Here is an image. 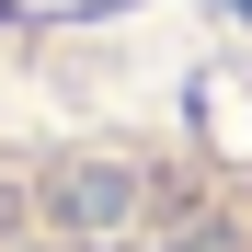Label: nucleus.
Instances as JSON below:
<instances>
[{"label": "nucleus", "mask_w": 252, "mask_h": 252, "mask_svg": "<svg viewBox=\"0 0 252 252\" xmlns=\"http://www.w3.org/2000/svg\"><path fill=\"white\" fill-rule=\"evenodd\" d=\"M126 206H138L126 160H69V172H58V218L69 229H126Z\"/></svg>", "instance_id": "nucleus-1"}, {"label": "nucleus", "mask_w": 252, "mask_h": 252, "mask_svg": "<svg viewBox=\"0 0 252 252\" xmlns=\"http://www.w3.org/2000/svg\"><path fill=\"white\" fill-rule=\"evenodd\" d=\"M229 12H252V0H229Z\"/></svg>", "instance_id": "nucleus-2"}]
</instances>
